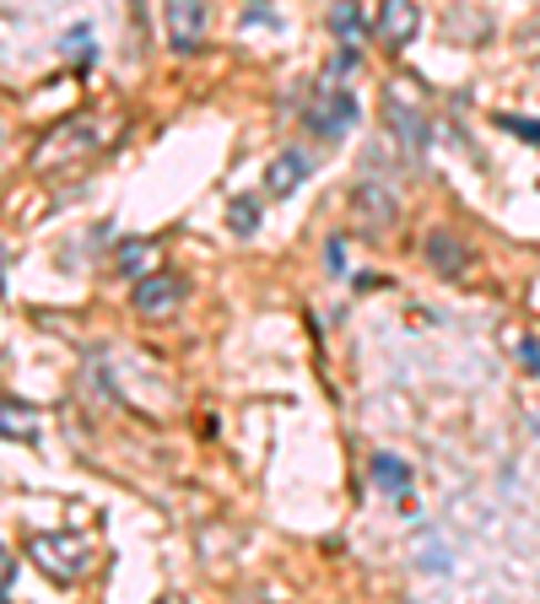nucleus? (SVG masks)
Listing matches in <instances>:
<instances>
[{
	"label": "nucleus",
	"mask_w": 540,
	"mask_h": 604,
	"mask_svg": "<svg viewBox=\"0 0 540 604\" xmlns=\"http://www.w3.org/2000/svg\"><path fill=\"white\" fill-rule=\"evenodd\" d=\"M227 227L238 233V238H254V227H259V205L249 195H238V201L227 205Z\"/></svg>",
	"instance_id": "obj_14"
},
{
	"label": "nucleus",
	"mask_w": 540,
	"mask_h": 604,
	"mask_svg": "<svg viewBox=\"0 0 540 604\" xmlns=\"http://www.w3.org/2000/svg\"><path fill=\"white\" fill-rule=\"evenodd\" d=\"M357 120H363V114H357V98L340 92V86H325L319 103L308 109V130H314L319 141H340V135H351V124Z\"/></svg>",
	"instance_id": "obj_3"
},
{
	"label": "nucleus",
	"mask_w": 540,
	"mask_h": 604,
	"mask_svg": "<svg viewBox=\"0 0 540 604\" xmlns=\"http://www.w3.org/2000/svg\"><path fill=\"white\" fill-rule=\"evenodd\" d=\"M65 49H71V54H77V60H92V28H71V39H65Z\"/></svg>",
	"instance_id": "obj_16"
},
{
	"label": "nucleus",
	"mask_w": 540,
	"mask_h": 604,
	"mask_svg": "<svg viewBox=\"0 0 540 604\" xmlns=\"http://www.w3.org/2000/svg\"><path fill=\"white\" fill-rule=\"evenodd\" d=\"M416 28H421V6L416 0H384L378 6V39H384V49H406L416 39Z\"/></svg>",
	"instance_id": "obj_6"
},
{
	"label": "nucleus",
	"mask_w": 540,
	"mask_h": 604,
	"mask_svg": "<svg viewBox=\"0 0 540 604\" xmlns=\"http://www.w3.org/2000/svg\"><path fill=\"white\" fill-rule=\"evenodd\" d=\"M308 173H314V167H308V157H303V152H282V157L265 167V190H271V195H292V190H297Z\"/></svg>",
	"instance_id": "obj_9"
},
{
	"label": "nucleus",
	"mask_w": 540,
	"mask_h": 604,
	"mask_svg": "<svg viewBox=\"0 0 540 604\" xmlns=\"http://www.w3.org/2000/svg\"><path fill=\"white\" fill-rule=\"evenodd\" d=\"M184 297H190L184 276H173V270H152V276L135 281V314H141V319H167V314L184 308Z\"/></svg>",
	"instance_id": "obj_2"
},
{
	"label": "nucleus",
	"mask_w": 540,
	"mask_h": 604,
	"mask_svg": "<svg viewBox=\"0 0 540 604\" xmlns=\"http://www.w3.org/2000/svg\"><path fill=\"white\" fill-rule=\"evenodd\" d=\"M98 141H103L98 120H71V124H60V130H49V141L33 152V162H39V167H54L60 157H82V152H92Z\"/></svg>",
	"instance_id": "obj_4"
},
{
	"label": "nucleus",
	"mask_w": 540,
	"mask_h": 604,
	"mask_svg": "<svg viewBox=\"0 0 540 604\" xmlns=\"http://www.w3.org/2000/svg\"><path fill=\"white\" fill-rule=\"evenodd\" d=\"M152 254H157V248L146 238H125L120 254H114V270H120V276H152Z\"/></svg>",
	"instance_id": "obj_13"
},
{
	"label": "nucleus",
	"mask_w": 540,
	"mask_h": 604,
	"mask_svg": "<svg viewBox=\"0 0 540 604\" xmlns=\"http://www.w3.org/2000/svg\"><path fill=\"white\" fill-rule=\"evenodd\" d=\"M0 583H6V588L17 583V556H6V562H0Z\"/></svg>",
	"instance_id": "obj_19"
},
{
	"label": "nucleus",
	"mask_w": 540,
	"mask_h": 604,
	"mask_svg": "<svg viewBox=\"0 0 540 604\" xmlns=\"http://www.w3.org/2000/svg\"><path fill=\"white\" fill-rule=\"evenodd\" d=\"M427 259H432V270H438V276H459V270L470 265V259H465V248H459L449 233H432V238H427Z\"/></svg>",
	"instance_id": "obj_12"
},
{
	"label": "nucleus",
	"mask_w": 540,
	"mask_h": 604,
	"mask_svg": "<svg viewBox=\"0 0 540 604\" xmlns=\"http://www.w3.org/2000/svg\"><path fill=\"white\" fill-rule=\"evenodd\" d=\"M384 114L395 120V135H400V146H406V152H411V146H416V152L427 146V124H421V114H406L395 92H389V103H384Z\"/></svg>",
	"instance_id": "obj_11"
},
{
	"label": "nucleus",
	"mask_w": 540,
	"mask_h": 604,
	"mask_svg": "<svg viewBox=\"0 0 540 604\" xmlns=\"http://www.w3.org/2000/svg\"><path fill=\"white\" fill-rule=\"evenodd\" d=\"M498 130L519 135V141H530V146H540V120H524V114H498Z\"/></svg>",
	"instance_id": "obj_15"
},
{
	"label": "nucleus",
	"mask_w": 540,
	"mask_h": 604,
	"mask_svg": "<svg viewBox=\"0 0 540 604\" xmlns=\"http://www.w3.org/2000/svg\"><path fill=\"white\" fill-rule=\"evenodd\" d=\"M330 270H335V276H340V270H346V243H340V238L330 243Z\"/></svg>",
	"instance_id": "obj_18"
},
{
	"label": "nucleus",
	"mask_w": 540,
	"mask_h": 604,
	"mask_svg": "<svg viewBox=\"0 0 540 604\" xmlns=\"http://www.w3.org/2000/svg\"><path fill=\"white\" fill-rule=\"evenodd\" d=\"M325 22H330V33L340 39V49H351V54L368 39V6H363V0H330Z\"/></svg>",
	"instance_id": "obj_7"
},
{
	"label": "nucleus",
	"mask_w": 540,
	"mask_h": 604,
	"mask_svg": "<svg viewBox=\"0 0 540 604\" xmlns=\"http://www.w3.org/2000/svg\"><path fill=\"white\" fill-rule=\"evenodd\" d=\"M351 205H357V216H363V222H368L374 233L395 222V195H389L384 184H363V190L351 195Z\"/></svg>",
	"instance_id": "obj_10"
},
{
	"label": "nucleus",
	"mask_w": 540,
	"mask_h": 604,
	"mask_svg": "<svg viewBox=\"0 0 540 604\" xmlns=\"http://www.w3.org/2000/svg\"><path fill=\"white\" fill-rule=\"evenodd\" d=\"M368 481H374L389 502H406V496H411V464H406L400 453H374V459H368Z\"/></svg>",
	"instance_id": "obj_8"
},
{
	"label": "nucleus",
	"mask_w": 540,
	"mask_h": 604,
	"mask_svg": "<svg viewBox=\"0 0 540 604\" xmlns=\"http://www.w3.org/2000/svg\"><path fill=\"white\" fill-rule=\"evenodd\" d=\"M513 351H519V362L530 367V372H540V340H530V335H519V340H513Z\"/></svg>",
	"instance_id": "obj_17"
},
{
	"label": "nucleus",
	"mask_w": 540,
	"mask_h": 604,
	"mask_svg": "<svg viewBox=\"0 0 540 604\" xmlns=\"http://www.w3.org/2000/svg\"><path fill=\"white\" fill-rule=\"evenodd\" d=\"M167 6V43L173 54H195L206 39V0H163Z\"/></svg>",
	"instance_id": "obj_5"
},
{
	"label": "nucleus",
	"mask_w": 540,
	"mask_h": 604,
	"mask_svg": "<svg viewBox=\"0 0 540 604\" xmlns=\"http://www.w3.org/2000/svg\"><path fill=\"white\" fill-rule=\"evenodd\" d=\"M28 556L54 577V583H77L86 572V556H82V545L77 540H65V534H33L28 540Z\"/></svg>",
	"instance_id": "obj_1"
}]
</instances>
